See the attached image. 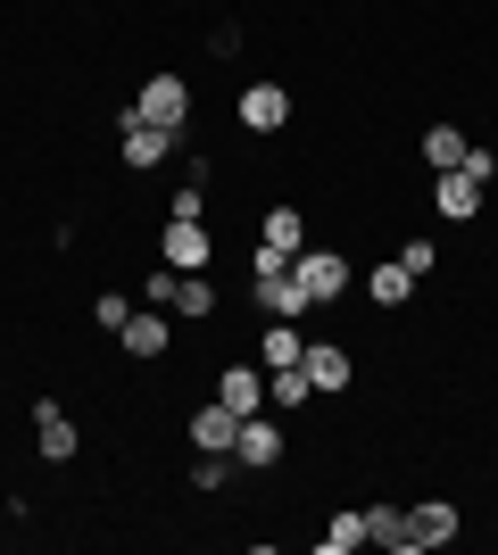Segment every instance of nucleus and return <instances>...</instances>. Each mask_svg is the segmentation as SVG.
Here are the masks:
<instances>
[{
    "mask_svg": "<svg viewBox=\"0 0 498 555\" xmlns=\"http://www.w3.org/2000/svg\"><path fill=\"white\" fill-rule=\"evenodd\" d=\"M366 299L374 307H407L416 299V274H407V266H374V274H366Z\"/></svg>",
    "mask_w": 498,
    "mask_h": 555,
    "instance_id": "18",
    "label": "nucleus"
},
{
    "mask_svg": "<svg viewBox=\"0 0 498 555\" xmlns=\"http://www.w3.org/2000/svg\"><path fill=\"white\" fill-rule=\"evenodd\" d=\"M465 150H474V141L457 133V125H432V133H424V166H432V175H449V166H465Z\"/></svg>",
    "mask_w": 498,
    "mask_h": 555,
    "instance_id": "17",
    "label": "nucleus"
},
{
    "mask_svg": "<svg viewBox=\"0 0 498 555\" xmlns=\"http://www.w3.org/2000/svg\"><path fill=\"white\" fill-rule=\"evenodd\" d=\"M133 116H142V125H166V133H183V125H191V83H183V75H150L142 92H133Z\"/></svg>",
    "mask_w": 498,
    "mask_h": 555,
    "instance_id": "2",
    "label": "nucleus"
},
{
    "mask_svg": "<svg viewBox=\"0 0 498 555\" xmlns=\"http://www.w3.org/2000/svg\"><path fill=\"white\" fill-rule=\"evenodd\" d=\"M216 398H225L233 415H258V406H266V373H258V365H225V382H216Z\"/></svg>",
    "mask_w": 498,
    "mask_h": 555,
    "instance_id": "14",
    "label": "nucleus"
},
{
    "mask_svg": "<svg viewBox=\"0 0 498 555\" xmlns=\"http://www.w3.org/2000/svg\"><path fill=\"white\" fill-rule=\"evenodd\" d=\"M158 266H175V274H208V266H216L208 224H200V216H166V232H158Z\"/></svg>",
    "mask_w": 498,
    "mask_h": 555,
    "instance_id": "1",
    "label": "nucleus"
},
{
    "mask_svg": "<svg viewBox=\"0 0 498 555\" xmlns=\"http://www.w3.org/2000/svg\"><path fill=\"white\" fill-rule=\"evenodd\" d=\"M291 274H299L308 307H332L341 291H349V257H341V249H299V257H291Z\"/></svg>",
    "mask_w": 498,
    "mask_h": 555,
    "instance_id": "3",
    "label": "nucleus"
},
{
    "mask_svg": "<svg viewBox=\"0 0 498 555\" xmlns=\"http://www.w3.org/2000/svg\"><path fill=\"white\" fill-rule=\"evenodd\" d=\"M175 282H183V274H175V266H158V274L142 282V307H166V315H175Z\"/></svg>",
    "mask_w": 498,
    "mask_h": 555,
    "instance_id": "23",
    "label": "nucleus"
},
{
    "mask_svg": "<svg viewBox=\"0 0 498 555\" xmlns=\"http://www.w3.org/2000/svg\"><path fill=\"white\" fill-rule=\"evenodd\" d=\"M258 357H266V373H274V365H299V357H308V332L274 315V332H266V340H258Z\"/></svg>",
    "mask_w": 498,
    "mask_h": 555,
    "instance_id": "16",
    "label": "nucleus"
},
{
    "mask_svg": "<svg viewBox=\"0 0 498 555\" xmlns=\"http://www.w3.org/2000/svg\"><path fill=\"white\" fill-rule=\"evenodd\" d=\"M316 547H324V555H349V547H366V506H357V514H332L324 531H316Z\"/></svg>",
    "mask_w": 498,
    "mask_h": 555,
    "instance_id": "20",
    "label": "nucleus"
},
{
    "mask_svg": "<svg viewBox=\"0 0 498 555\" xmlns=\"http://www.w3.org/2000/svg\"><path fill=\"white\" fill-rule=\"evenodd\" d=\"M250 291H258V307H266V315H283V324H299V315H308V291H299V274H291V266L250 274Z\"/></svg>",
    "mask_w": 498,
    "mask_h": 555,
    "instance_id": "8",
    "label": "nucleus"
},
{
    "mask_svg": "<svg viewBox=\"0 0 498 555\" xmlns=\"http://www.w3.org/2000/svg\"><path fill=\"white\" fill-rule=\"evenodd\" d=\"M299 365H308V382H316V390H349L357 357H349L341 340H308V357H299Z\"/></svg>",
    "mask_w": 498,
    "mask_h": 555,
    "instance_id": "12",
    "label": "nucleus"
},
{
    "mask_svg": "<svg viewBox=\"0 0 498 555\" xmlns=\"http://www.w3.org/2000/svg\"><path fill=\"white\" fill-rule=\"evenodd\" d=\"M34 448H42V464H75V448H84V431L67 423V406H59V398H42V406H34Z\"/></svg>",
    "mask_w": 498,
    "mask_h": 555,
    "instance_id": "6",
    "label": "nucleus"
},
{
    "mask_svg": "<svg viewBox=\"0 0 498 555\" xmlns=\"http://www.w3.org/2000/svg\"><path fill=\"white\" fill-rule=\"evenodd\" d=\"M175 315H191V324L216 315V282L208 274H183V282H175Z\"/></svg>",
    "mask_w": 498,
    "mask_h": 555,
    "instance_id": "22",
    "label": "nucleus"
},
{
    "mask_svg": "<svg viewBox=\"0 0 498 555\" xmlns=\"http://www.w3.org/2000/svg\"><path fill=\"white\" fill-rule=\"evenodd\" d=\"M366 539H374V547H399V555H407V506H366Z\"/></svg>",
    "mask_w": 498,
    "mask_h": 555,
    "instance_id": "21",
    "label": "nucleus"
},
{
    "mask_svg": "<svg viewBox=\"0 0 498 555\" xmlns=\"http://www.w3.org/2000/svg\"><path fill=\"white\" fill-rule=\"evenodd\" d=\"M225 473H233V456H200L191 464V489H225Z\"/></svg>",
    "mask_w": 498,
    "mask_h": 555,
    "instance_id": "26",
    "label": "nucleus"
},
{
    "mask_svg": "<svg viewBox=\"0 0 498 555\" xmlns=\"http://www.w3.org/2000/svg\"><path fill=\"white\" fill-rule=\"evenodd\" d=\"M266 249H283V257L308 249V224H299V208H266Z\"/></svg>",
    "mask_w": 498,
    "mask_h": 555,
    "instance_id": "19",
    "label": "nucleus"
},
{
    "mask_svg": "<svg viewBox=\"0 0 498 555\" xmlns=\"http://www.w3.org/2000/svg\"><path fill=\"white\" fill-rule=\"evenodd\" d=\"M233 464H250V473L283 464V423H266V406H258V415H241V431H233Z\"/></svg>",
    "mask_w": 498,
    "mask_h": 555,
    "instance_id": "7",
    "label": "nucleus"
},
{
    "mask_svg": "<svg viewBox=\"0 0 498 555\" xmlns=\"http://www.w3.org/2000/svg\"><path fill=\"white\" fill-rule=\"evenodd\" d=\"M92 315H100V324H108V332H125V315H133V299H125V291H100V299H92Z\"/></svg>",
    "mask_w": 498,
    "mask_h": 555,
    "instance_id": "24",
    "label": "nucleus"
},
{
    "mask_svg": "<svg viewBox=\"0 0 498 555\" xmlns=\"http://www.w3.org/2000/svg\"><path fill=\"white\" fill-rule=\"evenodd\" d=\"M233 116L250 125V133H283V125H291V92H283V83H250V92L233 100Z\"/></svg>",
    "mask_w": 498,
    "mask_h": 555,
    "instance_id": "9",
    "label": "nucleus"
},
{
    "mask_svg": "<svg viewBox=\"0 0 498 555\" xmlns=\"http://www.w3.org/2000/svg\"><path fill=\"white\" fill-rule=\"evenodd\" d=\"M117 133H125V166H133V175H150V166H158L166 150H175V133H166V125H142L133 108L117 116Z\"/></svg>",
    "mask_w": 498,
    "mask_h": 555,
    "instance_id": "11",
    "label": "nucleus"
},
{
    "mask_svg": "<svg viewBox=\"0 0 498 555\" xmlns=\"http://www.w3.org/2000/svg\"><path fill=\"white\" fill-rule=\"evenodd\" d=\"M482 199H490V183H482V175H465V166H449V175L432 183V208L449 216V224H474Z\"/></svg>",
    "mask_w": 498,
    "mask_h": 555,
    "instance_id": "4",
    "label": "nucleus"
},
{
    "mask_svg": "<svg viewBox=\"0 0 498 555\" xmlns=\"http://www.w3.org/2000/svg\"><path fill=\"white\" fill-rule=\"evenodd\" d=\"M233 431H241V415L225 406V398L191 406V448H200V456H233Z\"/></svg>",
    "mask_w": 498,
    "mask_h": 555,
    "instance_id": "10",
    "label": "nucleus"
},
{
    "mask_svg": "<svg viewBox=\"0 0 498 555\" xmlns=\"http://www.w3.org/2000/svg\"><path fill=\"white\" fill-rule=\"evenodd\" d=\"M399 266H407V274H416V282H424L432 266H440V249H432V241H407V249H399Z\"/></svg>",
    "mask_w": 498,
    "mask_h": 555,
    "instance_id": "25",
    "label": "nucleus"
},
{
    "mask_svg": "<svg viewBox=\"0 0 498 555\" xmlns=\"http://www.w3.org/2000/svg\"><path fill=\"white\" fill-rule=\"evenodd\" d=\"M117 348L125 357H166V348H175V315H166V307H133L125 332H117Z\"/></svg>",
    "mask_w": 498,
    "mask_h": 555,
    "instance_id": "5",
    "label": "nucleus"
},
{
    "mask_svg": "<svg viewBox=\"0 0 498 555\" xmlns=\"http://www.w3.org/2000/svg\"><path fill=\"white\" fill-rule=\"evenodd\" d=\"M266 406H316L308 365H274V373H266Z\"/></svg>",
    "mask_w": 498,
    "mask_h": 555,
    "instance_id": "15",
    "label": "nucleus"
},
{
    "mask_svg": "<svg viewBox=\"0 0 498 555\" xmlns=\"http://www.w3.org/2000/svg\"><path fill=\"white\" fill-rule=\"evenodd\" d=\"M449 539H457V506H440V498L407 506V547H449Z\"/></svg>",
    "mask_w": 498,
    "mask_h": 555,
    "instance_id": "13",
    "label": "nucleus"
}]
</instances>
